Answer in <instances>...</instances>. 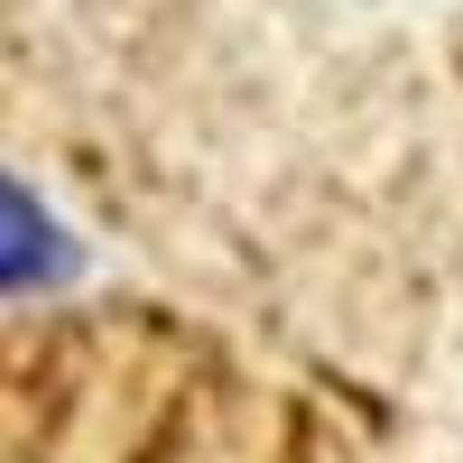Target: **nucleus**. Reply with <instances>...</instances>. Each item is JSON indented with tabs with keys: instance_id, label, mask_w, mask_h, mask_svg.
<instances>
[{
	"instance_id": "nucleus-1",
	"label": "nucleus",
	"mask_w": 463,
	"mask_h": 463,
	"mask_svg": "<svg viewBox=\"0 0 463 463\" xmlns=\"http://www.w3.org/2000/svg\"><path fill=\"white\" fill-rule=\"evenodd\" d=\"M74 269V241L56 232V213L28 195L19 176H0V297H19V288H47Z\"/></svg>"
}]
</instances>
